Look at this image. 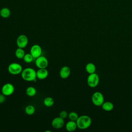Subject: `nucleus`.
<instances>
[{"mask_svg": "<svg viewBox=\"0 0 132 132\" xmlns=\"http://www.w3.org/2000/svg\"><path fill=\"white\" fill-rule=\"evenodd\" d=\"M65 129L68 131L72 132L75 131L77 128L76 121L70 120L65 124Z\"/></svg>", "mask_w": 132, "mask_h": 132, "instance_id": "nucleus-13", "label": "nucleus"}, {"mask_svg": "<svg viewBox=\"0 0 132 132\" xmlns=\"http://www.w3.org/2000/svg\"><path fill=\"white\" fill-rule=\"evenodd\" d=\"M52 126L55 129H60L64 125V119L60 117L59 116L58 117H56L54 118L52 121Z\"/></svg>", "mask_w": 132, "mask_h": 132, "instance_id": "nucleus-10", "label": "nucleus"}, {"mask_svg": "<svg viewBox=\"0 0 132 132\" xmlns=\"http://www.w3.org/2000/svg\"><path fill=\"white\" fill-rule=\"evenodd\" d=\"M42 53V50L39 44H34L30 47V53L35 59L40 56Z\"/></svg>", "mask_w": 132, "mask_h": 132, "instance_id": "nucleus-9", "label": "nucleus"}, {"mask_svg": "<svg viewBox=\"0 0 132 132\" xmlns=\"http://www.w3.org/2000/svg\"><path fill=\"white\" fill-rule=\"evenodd\" d=\"M100 78L98 75L95 73L90 74L87 79V82L88 85L91 88L96 87L99 84Z\"/></svg>", "mask_w": 132, "mask_h": 132, "instance_id": "nucleus-5", "label": "nucleus"}, {"mask_svg": "<svg viewBox=\"0 0 132 132\" xmlns=\"http://www.w3.org/2000/svg\"><path fill=\"white\" fill-rule=\"evenodd\" d=\"M28 43V37L25 35H20L16 40V44L18 47L24 48L27 46Z\"/></svg>", "mask_w": 132, "mask_h": 132, "instance_id": "nucleus-8", "label": "nucleus"}, {"mask_svg": "<svg viewBox=\"0 0 132 132\" xmlns=\"http://www.w3.org/2000/svg\"><path fill=\"white\" fill-rule=\"evenodd\" d=\"M78 117L79 116L78 114L75 111H71L68 114V118L70 119V120L76 121Z\"/></svg>", "mask_w": 132, "mask_h": 132, "instance_id": "nucleus-22", "label": "nucleus"}, {"mask_svg": "<svg viewBox=\"0 0 132 132\" xmlns=\"http://www.w3.org/2000/svg\"><path fill=\"white\" fill-rule=\"evenodd\" d=\"M54 104V99L51 97H46L43 100V104L47 107L52 106Z\"/></svg>", "mask_w": 132, "mask_h": 132, "instance_id": "nucleus-20", "label": "nucleus"}, {"mask_svg": "<svg viewBox=\"0 0 132 132\" xmlns=\"http://www.w3.org/2000/svg\"><path fill=\"white\" fill-rule=\"evenodd\" d=\"M86 71L88 74H92L95 72L96 71V67L95 64L92 62L88 63L85 66Z\"/></svg>", "mask_w": 132, "mask_h": 132, "instance_id": "nucleus-15", "label": "nucleus"}, {"mask_svg": "<svg viewBox=\"0 0 132 132\" xmlns=\"http://www.w3.org/2000/svg\"><path fill=\"white\" fill-rule=\"evenodd\" d=\"M59 117H61V118L64 119H65L67 117H68V113L67 111L65 110H62L59 113Z\"/></svg>", "mask_w": 132, "mask_h": 132, "instance_id": "nucleus-23", "label": "nucleus"}, {"mask_svg": "<svg viewBox=\"0 0 132 132\" xmlns=\"http://www.w3.org/2000/svg\"><path fill=\"white\" fill-rule=\"evenodd\" d=\"M24 61L26 63H31L33 61V60L35 59V58H34V57L31 55V54L29 53H27L25 54L23 58Z\"/></svg>", "mask_w": 132, "mask_h": 132, "instance_id": "nucleus-21", "label": "nucleus"}, {"mask_svg": "<svg viewBox=\"0 0 132 132\" xmlns=\"http://www.w3.org/2000/svg\"><path fill=\"white\" fill-rule=\"evenodd\" d=\"M26 94L27 96L29 97L34 96L37 93L36 89L33 86H29L28 87L25 91Z\"/></svg>", "mask_w": 132, "mask_h": 132, "instance_id": "nucleus-17", "label": "nucleus"}, {"mask_svg": "<svg viewBox=\"0 0 132 132\" xmlns=\"http://www.w3.org/2000/svg\"><path fill=\"white\" fill-rule=\"evenodd\" d=\"M77 128L80 129H86L89 128L92 123L91 118L87 115H82L76 120Z\"/></svg>", "mask_w": 132, "mask_h": 132, "instance_id": "nucleus-2", "label": "nucleus"}, {"mask_svg": "<svg viewBox=\"0 0 132 132\" xmlns=\"http://www.w3.org/2000/svg\"><path fill=\"white\" fill-rule=\"evenodd\" d=\"M71 74L70 68L68 66L62 67L59 71V75L62 79H66L69 77Z\"/></svg>", "mask_w": 132, "mask_h": 132, "instance_id": "nucleus-12", "label": "nucleus"}, {"mask_svg": "<svg viewBox=\"0 0 132 132\" xmlns=\"http://www.w3.org/2000/svg\"><path fill=\"white\" fill-rule=\"evenodd\" d=\"M11 15L10 10L7 7H3L0 10V16L4 19L9 18Z\"/></svg>", "mask_w": 132, "mask_h": 132, "instance_id": "nucleus-14", "label": "nucleus"}, {"mask_svg": "<svg viewBox=\"0 0 132 132\" xmlns=\"http://www.w3.org/2000/svg\"><path fill=\"white\" fill-rule=\"evenodd\" d=\"M91 100L92 103L95 106H101L104 102V97L101 92L97 91L92 94Z\"/></svg>", "mask_w": 132, "mask_h": 132, "instance_id": "nucleus-4", "label": "nucleus"}, {"mask_svg": "<svg viewBox=\"0 0 132 132\" xmlns=\"http://www.w3.org/2000/svg\"><path fill=\"white\" fill-rule=\"evenodd\" d=\"M15 57L19 59H23L25 54H26L24 48H20V47H18L15 51Z\"/></svg>", "mask_w": 132, "mask_h": 132, "instance_id": "nucleus-18", "label": "nucleus"}, {"mask_svg": "<svg viewBox=\"0 0 132 132\" xmlns=\"http://www.w3.org/2000/svg\"><path fill=\"white\" fill-rule=\"evenodd\" d=\"M6 100V96L3 93L0 94V104L4 103Z\"/></svg>", "mask_w": 132, "mask_h": 132, "instance_id": "nucleus-24", "label": "nucleus"}, {"mask_svg": "<svg viewBox=\"0 0 132 132\" xmlns=\"http://www.w3.org/2000/svg\"><path fill=\"white\" fill-rule=\"evenodd\" d=\"M101 106L102 109L106 111H111L114 108L113 103L110 102H104Z\"/></svg>", "mask_w": 132, "mask_h": 132, "instance_id": "nucleus-16", "label": "nucleus"}, {"mask_svg": "<svg viewBox=\"0 0 132 132\" xmlns=\"http://www.w3.org/2000/svg\"><path fill=\"white\" fill-rule=\"evenodd\" d=\"M23 70L22 65L16 62H12L9 64L8 66V72L13 75H16L21 73Z\"/></svg>", "mask_w": 132, "mask_h": 132, "instance_id": "nucleus-3", "label": "nucleus"}, {"mask_svg": "<svg viewBox=\"0 0 132 132\" xmlns=\"http://www.w3.org/2000/svg\"><path fill=\"white\" fill-rule=\"evenodd\" d=\"M21 75L22 78L26 81H36L37 79L36 71L32 68L23 69Z\"/></svg>", "mask_w": 132, "mask_h": 132, "instance_id": "nucleus-1", "label": "nucleus"}, {"mask_svg": "<svg viewBox=\"0 0 132 132\" xmlns=\"http://www.w3.org/2000/svg\"><path fill=\"white\" fill-rule=\"evenodd\" d=\"M36 75L37 79L43 80L47 77L48 75V72L46 68L38 69L36 71Z\"/></svg>", "mask_w": 132, "mask_h": 132, "instance_id": "nucleus-11", "label": "nucleus"}, {"mask_svg": "<svg viewBox=\"0 0 132 132\" xmlns=\"http://www.w3.org/2000/svg\"><path fill=\"white\" fill-rule=\"evenodd\" d=\"M35 64L38 69L46 68L48 65V61L46 57L41 55L35 59Z\"/></svg>", "mask_w": 132, "mask_h": 132, "instance_id": "nucleus-7", "label": "nucleus"}, {"mask_svg": "<svg viewBox=\"0 0 132 132\" xmlns=\"http://www.w3.org/2000/svg\"><path fill=\"white\" fill-rule=\"evenodd\" d=\"M35 107L32 105H29L27 106L25 108V112L28 116H31L35 112Z\"/></svg>", "mask_w": 132, "mask_h": 132, "instance_id": "nucleus-19", "label": "nucleus"}, {"mask_svg": "<svg viewBox=\"0 0 132 132\" xmlns=\"http://www.w3.org/2000/svg\"><path fill=\"white\" fill-rule=\"evenodd\" d=\"M15 90L14 86L10 82L5 84L2 87L1 91L2 93L5 95L6 96H10L12 95Z\"/></svg>", "mask_w": 132, "mask_h": 132, "instance_id": "nucleus-6", "label": "nucleus"}]
</instances>
